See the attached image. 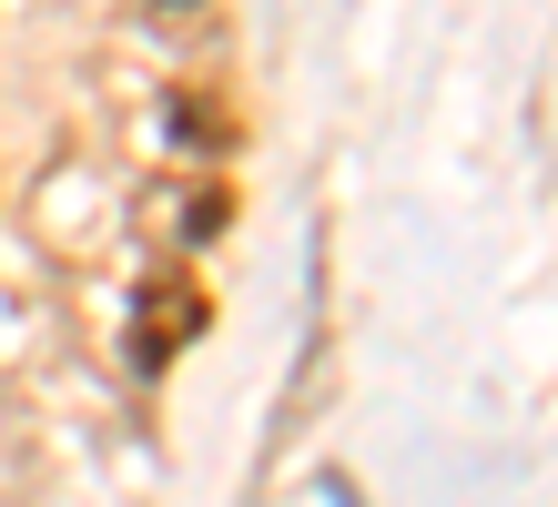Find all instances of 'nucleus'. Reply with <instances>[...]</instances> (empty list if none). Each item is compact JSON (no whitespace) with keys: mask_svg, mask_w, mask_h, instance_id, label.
I'll return each instance as SVG.
<instances>
[{"mask_svg":"<svg viewBox=\"0 0 558 507\" xmlns=\"http://www.w3.org/2000/svg\"><path fill=\"white\" fill-rule=\"evenodd\" d=\"M204 285H193V264H153L143 294H133V365H173L193 335H204Z\"/></svg>","mask_w":558,"mask_h":507,"instance_id":"nucleus-1","label":"nucleus"}]
</instances>
